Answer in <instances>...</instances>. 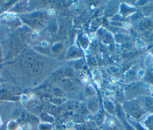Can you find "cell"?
<instances>
[{
  "instance_id": "1",
  "label": "cell",
  "mask_w": 153,
  "mask_h": 130,
  "mask_svg": "<svg viewBox=\"0 0 153 130\" xmlns=\"http://www.w3.org/2000/svg\"><path fill=\"white\" fill-rule=\"evenodd\" d=\"M21 65L23 70L31 76L40 74L44 69V62L41 58L30 53L23 56Z\"/></svg>"
},
{
  "instance_id": "2",
  "label": "cell",
  "mask_w": 153,
  "mask_h": 130,
  "mask_svg": "<svg viewBox=\"0 0 153 130\" xmlns=\"http://www.w3.org/2000/svg\"><path fill=\"white\" fill-rule=\"evenodd\" d=\"M23 46V38L21 36L16 35L11 42V51L12 54H17L22 49Z\"/></svg>"
},
{
  "instance_id": "3",
  "label": "cell",
  "mask_w": 153,
  "mask_h": 130,
  "mask_svg": "<svg viewBox=\"0 0 153 130\" xmlns=\"http://www.w3.org/2000/svg\"><path fill=\"white\" fill-rule=\"evenodd\" d=\"M42 21L40 14H33L29 17L27 22L32 26H39L41 25Z\"/></svg>"
},
{
  "instance_id": "4",
  "label": "cell",
  "mask_w": 153,
  "mask_h": 130,
  "mask_svg": "<svg viewBox=\"0 0 153 130\" xmlns=\"http://www.w3.org/2000/svg\"><path fill=\"white\" fill-rule=\"evenodd\" d=\"M93 77L95 81L100 82L101 80V74L98 69H95L93 72Z\"/></svg>"
},
{
  "instance_id": "5",
  "label": "cell",
  "mask_w": 153,
  "mask_h": 130,
  "mask_svg": "<svg viewBox=\"0 0 153 130\" xmlns=\"http://www.w3.org/2000/svg\"><path fill=\"white\" fill-rule=\"evenodd\" d=\"M11 96V93L7 89H2L0 90V98H8Z\"/></svg>"
},
{
  "instance_id": "6",
  "label": "cell",
  "mask_w": 153,
  "mask_h": 130,
  "mask_svg": "<svg viewBox=\"0 0 153 130\" xmlns=\"http://www.w3.org/2000/svg\"><path fill=\"white\" fill-rule=\"evenodd\" d=\"M149 55H147L145 58V66H149L151 64L152 61V56L151 54H149Z\"/></svg>"
},
{
  "instance_id": "7",
  "label": "cell",
  "mask_w": 153,
  "mask_h": 130,
  "mask_svg": "<svg viewBox=\"0 0 153 130\" xmlns=\"http://www.w3.org/2000/svg\"><path fill=\"white\" fill-rule=\"evenodd\" d=\"M136 46L138 48H143L145 46V44L141 40H137L136 42Z\"/></svg>"
},
{
  "instance_id": "8",
  "label": "cell",
  "mask_w": 153,
  "mask_h": 130,
  "mask_svg": "<svg viewBox=\"0 0 153 130\" xmlns=\"http://www.w3.org/2000/svg\"><path fill=\"white\" fill-rule=\"evenodd\" d=\"M145 70L143 69H140V70H138V72H137V77L138 78H142L145 75Z\"/></svg>"
},
{
  "instance_id": "9",
  "label": "cell",
  "mask_w": 153,
  "mask_h": 130,
  "mask_svg": "<svg viewBox=\"0 0 153 130\" xmlns=\"http://www.w3.org/2000/svg\"><path fill=\"white\" fill-rule=\"evenodd\" d=\"M131 25L129 23H125L123 24V27L126 29H129L131 27Z\"/></svg>"
},
{
  "instance_id": "10",
  "label": "cell",
  "mask_w": 153,
  "mask_h": 130,
  "mask_svg": "<svg viewBox=\"0 0 153 130\" xmlns=\"http://www.w3.org/2000/svg\"><path fill=\"white\" fill-rule=\"evenodd\" d=\"M150 90H151V92H153V85L151 86V88H150Z\"/></svg>"
}]
</instances>
